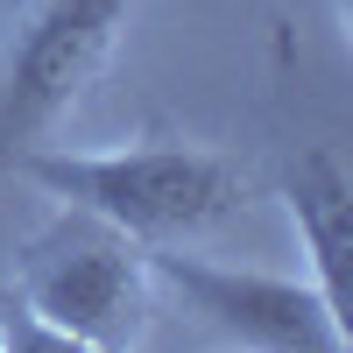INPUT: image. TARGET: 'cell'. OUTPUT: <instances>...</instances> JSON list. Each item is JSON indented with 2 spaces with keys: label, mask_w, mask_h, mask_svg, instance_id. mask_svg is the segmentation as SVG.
I'll list each match as a JSON object with an SVG mask.
<instances>
[{
  "label": "cell",
  "mask_w": 353,
  "mask_h": 353,
  "mask_svg": "<svg viewBox=\"0 0 353 353\" xmlns=\"http://www.w3.org/2000/svg\"><path fill=\"white\" fill-rule=\"evenodd\" d=\"M283 212L297 226V241L311 254V283L346 325H353V176L325 141H304L297 156L283 163Z\"/></svg>",
  "instance_id": "obj_5"
},
{
  "label": "cell",
  "mask_w": 353,
  "mask_h": 353,
  "mask_svg": "<svg viewBox=\"0 0 353 353\" xmlns=\"http://www.w3.org/2000/svg\"><path fill=\"white\" fill-rule=\"evenodd\" d=\"M134 0H28L0 36V176L85 106L121 50Z\"/></svg>",
  "instance_id": "obj_3"
},
{
  "label": "cell",
  "mask_w": 353,
  "mask_h": 353,
  "mask_svg": "<svg viewBox=\"0 0 353 353\" xmlns=\"http://www.w3.org/2000/svg\"><path fill=\"white\" fill-rule=\"evenodd\" d=\"M156 290H176L184 311L233 346L254 353H346L353 325L318 297L311 276H269V269H233V261H198L184 248H149Z\"/></svg>",
  "instance_id": "obj_4"
},
{
  "label": "cell",
  "mask_w": 353,
  "mask_h": 353,
  "mask_svg": "<svg viewBox=\"0 0 353 353\" xmlns=\"http://www.w3.org/2000/svg\"><path fill=\"white\" fill-rule=\"evenodd\" d=\"M21 346H50V339L21 318V304H14V297H0V353H21Z\"/></svg>",
  "instance_id": "obj_6"
},
{
  "label": "cell",
  "mask_w": 353,
  "mask_h": 353,
  "mask_svg": "<svg viewBox=\"0 0 353 353\" xmlns=\"http://www.w3.org/2000/svg\"><path fill=\"white\" fill-rule=\"evenodd\" d=\"M14 176H28L57 205L99 212L141 248H184L254 205L248 163L184 134H141L128 149H50L43 141L14 163Z\"/></svg>",
  "instance_id": "obj_1"
},
{
  "label": "cell",
  "mask_w": 353,
  "mask_h": 353,
  "mask_svg": "<svg viewBox=\"0 0 353 353\" xmlns=\"http://www.w3.org/2000/svg\"><path fill=\"white\" fill-rule=\"evenodd\" d=\"M14 304L50 346L121 353L156 332V269L134 233L64 205L14 248Z\"/></svg>",
  "instance_id": "obj_2"
}]
</instances>
